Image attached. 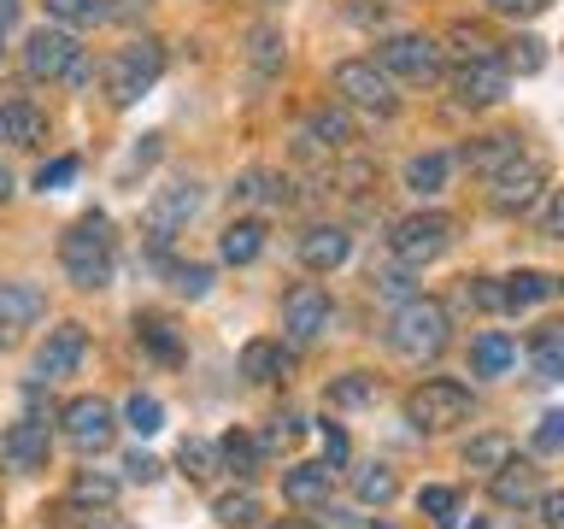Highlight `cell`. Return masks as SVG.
<instances>
[{
  "label": "cell",
  "mask_w": 564,
  "mask_h": 529,
  "mask_svg": "<svg viewBox=\"0 0 564 529\" xmlns=\"http://www.w3.org/2000/svg\"><path fill=\"white\" fill-rule=\"evenodd\" d=\"M352 488H359V500L365 506H388V500H394V471H388V465H365L359 471V483H352Z\"/></svg>",
  "instance_id": "35"
},
{
  "label": "cell",
  "mask_w": 564,
  "mask_h": 529,
  "mask_svg": "<svg viewBox=\"0 0 564 529\" xmlns=\"http://www.w3.org/2000/svg\"><path fill=\"white\" fill-rule=\"evenodd\" d=\"M417 511H423L430 523H453L458 494H453V488H423V494H417Z\"/></svg>",
  "instance_id": "41"
},
{
  "label": "cell",
  "mask_w": 564,
  "mask_h": 529,
  "mask_svg": "<svg viewBox=\"0 0 564 529\" xmlns=\"http://www.w3.org/2000/svg\"><path fill=\"white\" fill-rule=\"evenodd\" d=\"M271 529H306V523H271Z\"/></svg>",
  "instance_id": "59"
},
{
  "label": "cell",
  "mask_w": 564,
  "mask_h": 529,
  "mask_svg": "<svg viewBox=\"0 0 564 529\" xmlns=\"http://www.w3.org/2000/svg\"><path fill=\"white\" fill-rule=\"evenodd\" d=\"M83 529H135L130 518H118V511L112 506H95V511H88V523Z\"/></svg>",
  "instance_id": "54"
},
{
  "label": "cell",
  "mask_w": 564,
  "mask_h": 529,
  "mask_svg": "<svg viewBox=\"0 0 564 529\" xmlns=\"http://www.w3.org/2000/svg\"><path fill=\"white\" fill-rule=\"evenodd\" d=\"M506 88H511V71L494 53L453 65V100L458 106H494V100H506Z\"/></svg>",
  "instance_id": "9"
},
{
  "label": "cell",
  "mask_w": 564,
  "mask_h": 529,
  "mask_svg": "<svg viewBox=\"0 0 564 529\" xmlns=\"http://www.w3.org/2000/svg\"><path fill=\"white\" fill-rule=\"evenodd\" d=\"M529 359H535L541 382H558L564 377V324H541L535 342H529Z\"/></svg>",
  "instance_id": "26"
},
{
  "label": "cell",
  "mask_w": 564,
  "mask_h": 529,
  "mask_svg": "<svg viewBox=\"0 0 564 529\" xmlns=\"http://www.w3.org/2000/svg\"><path fill=\"white\" fill-rule=\"evenodd\" d=\"M59 264H65V277L77 282V289H106L112 282V224L100 218V212H88V218H77L65 229V241H59Z\"/></svg>",
  "instance_id": "2"
},
{
  "label": "cell",
  "mask_w": 564,
  "mask_h": 529,
  "mask_svg": "<svg viewBox=\"0 0 564 529\" xmlns=\"http://www.w3.org/2000/svg\"><path fill=\"white\" fill-rule=\"evenodd\" d=\"M83 353H88V335H83V324H59L42 342V353H35V377H47V382H59V377H70V370L83 365Z\"/></svg>",
  "instance_id": "15"
},
{
  "label": "cell",
  "mask_w": 564,
  "mask_h": 529,
  "mask_svg": "<svg viewBox=\"0 0 564 529\" xmlns=\"http://www.w3.org/2000/svg\"><path fill=\"white\" fill-rule=\"evenodd\" d=\"M123 418H130V430H135V435H159V430H165V406H159L153 395H130Z\"/></svg>",
  "instance_id": "36"
},
{
  "label": "cell",
  "mask_w": 564,
  "mask_h": 529,
  "mask_svg": "<svg viewBox=\"0 0 564 529\" xmlns=\"http://www.w3.org/2000/svg\"><path fill=\"white\" fill-rule=\"evenodd\" d=\"M377 400V377H365V370H347V377L329 382V406H370Z\"/></svg>",
  "instance_id": "31"
},
{
  "label": "cell",
  "mask_w": 564,
  "mask_h": 529,
  "mask_svg": "<svg viewBox=\"0 0 564 529\" xmlns=\"http://www.w3.org/2000/svg\"><path fill=\"white\" fill-rule=\"evenodd\" d=\"M453 53L458 60H482V53H494V42H488V30H476V24H453Z\"/></svg>",
  "instance_id": "44"
},
{
  "label": "cell",
  "mask_w": 564,
  "mask_h": 529,
  "mask_svg": "<svg viewBox=\"0 0 564 529\" xmlns=\"http://www.w3.org/2000/svg\"><path fill=\"white\" fill-rule=\"evenodd\" d=\"M176 294H188V300H200L212 289V264H176Z\"/></svg>",
  "instance_id": "45"
},
{
  "label": "cell",
  "mask_w": 564,
  "mask_h": 529,
  "mask_svg": "<svg viewBox=\"0 0 564 529\" xmlns=\"http://www.w3.org/2000/svg\"><path fill=\"white\" fill-rule=\"evenodd\" d=\"M470 365H476V377H506V370L518 365V342H511L506 330H482L470 342Z\"/></svg>",
  "instance_id": "22"
},
{
  "label": "cell",
  "mask_w": 564,
  "mask_h": 529,
  "mask_svg": "<svg viewBox=\"0 0 564 529\" xmlns=\"http://www.w3.org/2000/svg\"><path fill=\"white\" fill-rule=\"evenodd\" d=\"M465 306H476V312H506L500 282H494V277H476V282H465Z\"/></svg>",
  "instance_id": "43"
},
{
  "label": "cell",
  "mask_w": 564,
  "mask_h": 529,
  "mask_svg": "<svg viewBox=\"0 0 564 529\" xmlns=\"http://www.w3.org/2000/svg\"><path fill=\"white\" fill-rule=\"evenodd\" d=\"M47 453H53V435H47V423L42 418H18L7 423V435H0V465L7 471H42L47 465Z\"/></svg>",
  "instance_id": "13"
},
{
  "label": "cell",
  "mask_w": 564,
  "mask_h": 529,
  "mask_svg": "<svg viewBox=\"0 0 564 529\" xmlns=\"http://www.w3.org/2000/svg\"><path fill=\"white\" fill-rule=\"evenodd\" d=\"M377 65L400 83H435L441 77V42H430V35H388L377 47Z\"/></svg>",
  "instance_id": "7"
},
{
  "label": "cell",
  "mask_w": 564,
  "mask_h": 529,
  "mask_svg": "<svg viewBox=\"0 0 564 529\" xmlns=\"http://www.w3.org/2000/svg\"><path fill=\"white\" fill-rule=\"evenodd\" d=\"M276 176L271 171H247L241 183H236V201H247V206H259V201H282V188H271Z\"/></svg>",
  "instance_id": "42"
},
{
  "label": "cell",
  "mask_w": 564,
  "mask_h": 529,
  "mask_svg": "<svg viewBox=\"0 0 564 529\" xmlns=\"http://www.w3.org/2000/svg\"><path fill=\"white\" fill-rule=\"evenodd\" d=\"M488 183H494V206H500V212H529L546 194V165H541V159H529V153H518L506 171H494Z\"/></svg>",
  "instance_id": "10"
},
{
  "label": "cell",
  "mask_w": 564,
  "mask_h": 529,
  "mask_svg": "<svg viewBox=\"0 0 564 529\" xmlns=\"http://www.w3.org/2000/svg\"><path fill=\"white\" fill-rule=\"evenodd\" d=\"M70 176H77V159H47V165L35 171V188H42V194H53V188H65Z\"/></svg>",
  "instance_id": "46"
},
{
  "label": "cell",
  "mask_w": 564,
  "mask_h": 529,
  "mask_svg": "<svg viewBox=\"0 0 564 529\" xmlns=\"http://www.w3.org/2000/svg\"><path fill=\"white\" fill-rule=\"evenodd\" d=\"M77 35H70V30H59V24H42V30H35L30 35V42H24V71H30V77L35 83H53V77H65V71H70V60H77Z\"/></svg>",
  "instance_id": "11"
},
{
  "label": "cell",
  "mask_w": 564,
  "mask_h": 529,
  "mask_svg": "<svg viewBox=\"0 0 564 529\" xmlns=\"http://www.w3.org/2000/svg\"><path fill=\"white\" fill-rule=\"evenodd\" d=\"M218 458H224V465L236 471V476H253V458H259V447H253L247 435H224V441H218Z\"/></svg>",
  "instance_id": "40"
},
{
  "label": "cell",
  "mask_w": 564,
  "mask_h": 529,
  "mask_svg": "<svg viewBox=\"0 0 564 529\" xmlns=\"http://www.w3.org/2000/svg\"><path fill=\"white\" fill-rule=\"evenodd\" d=\"M218 253L229 264H253L264 253V218H236L224 229V241H218Z\"/></svg>",
  "instance_id": "25"
},
{
  "label": "cell",
  "mask_w": 564,
  "mask_h": 529,
  "mask_svg": "<svg viewBox=\"0 0 564 529\" xmlns=\"http://www.w3.org/2000/svg\"><path fill=\"white\" fill-rule=\"evenodd\" d=\"M377 294H388V300H412V277H405V264H400V271H377Z\"/></svg>",
  "instance_id": "48"
},
{
  "label": "cell",
  "mask_w": 564,
  "mask_h": 529,
  "mask_svg": "<svg viewBox=\"0 0 564 529\" xmlns=\"http://www.w3.org/2000/svg\"><path fill=\"white\" fill-rule=\"evenodd\" d=\"M135 335H141V347H148L153 359H165V365L183 359V342H176V330L165 324V317H135Z\"/></svg>",
  "instance_id": "30"
},
{
  "label": "cell",
  "mask_w": 564,
  "mask_h": 529,
  "mask_svg": "<svg viewBox=\"0 0 564 529\" xmlns=\"http://www.w3.org/2000/svg\"><path fill=\"white\" fill-rule=\"evenodd\" d=\"M42 7L59 30H88V24L106 18V0H42Z\"/></svg>",
  "instance_id": "29"
},
{
  "label": "cell",
  "mask_w": 564,
  "mask_h": 529,
  "mask_svg": "<svg viewBox=\"0 0 564 529\" xmlns=\"http://www.w3.org/2000/svg\"><path fill=\"white\" fill-rule=\"evenodd\" d=\"M564 229V206H558V194L546 188V206H541V236H558Z\"/></svg>",
  "instance_id": "51"
},
{
  "label": "cell",
  "mask_w": 564,
  "mask_h": 529,
  "mask_svg": "<svg viewBox=\"0 0 564 529\" xmlns=\"http://www.w3.org/2000/svg\"><path fill=\"white\" fill-rule=\"evenodd\" d=\"M506 71H523V77H535V71L546 65V47L535 42V35H523V42H511V53L500 60Z\"/></svg>",
  "instance_id": "39"
},
{
  "label": "cell",
  "mask_w": 564,
  "mask_h": 529,
  "mask_svg": "<svg viewBox=\"0 0 564 529\" xmlns=\"http://www.w3.org/2000/svg\"><path fill=\"white\" fill-rule=\"evenodd\" d=\"M18 24V0H0V30H12Z\"/></svg>",
  "instance_id": "57"
},
{
  "label": "cell",
  "mask_w": 564,
  "mask_h": 529,
  "mask_svg": "<svg viewBox=\"0 0 564 529\" xmlns=\"http://www.w3.org/2000/svg\"><path fill=\"white\" fill-rule=\"evenodd\" d=\"M494 500H500V506H529V500H541V471L529 465V458H506V465L494 471Z\"/></svg>",
  "instance_id": "20"
},
{
  "label": "cell",
  "mask_w": 564,
  "mask_h": 529,
  "mask_svg": "<svg viewBox=\"0 0 564 529\" xmlns=\"http://www.w3.org/2000/svg\"><path fill=\"white\" fill-rule=\"evenodd\" d=\"M329 83L341 95V106H359V112H377V118L394 112V77L377 60H341Z\"/></svg>",
  "instance_id": "6"
},
{
  "label": "cell",
  "mask_w": 564,
  "mask_h": 529,
  "mask_svg": "<svg viewBox=\"0 0 564 529\" xmlns=\"http://www.w3.org/2000/svg\"><path fill=\"white\" fill-rule=\"evenodd\" d=\"M300 435V418H271V435H264V447H289Z\"/></svg>",
  "instance_id": "52"
},
{
  "label": "cell",
  "mask_w": 564,
  "mask_h": 529,
  "mask_svg": "<svg viewBox=\"0 0 564 529\" xmlns=\"http://www.w3.org/2000/svg\"><path fill=\"white\" fill-rule=\"evenodd\" d=\"M247 60H253L259 71H282V35L271 24H253L247 30Z\"/></svg>",
  "instance_id": "32"
},
{
  "label": "cell",
  "mask_w": 564,
  "mask_h": 529,
  "mask_svg": "<svg viewBox=\"0 0 564 529\" xmlns=\"http://www.w3.org/2000/svg\"><path fill=\"white\" fill-rule=\"evenodd\" d=\"M65 435H70V447H83V453H106V447H112V435H118L112 406L95 400V395L70 400L65 406Z\"/></svg>",
  "instance_id": "12"
},
{
  "label": "cell",
  "mask_w": 564,
  "mask_h": 529,
  "mask_svg": "<svg viewBox=\"0 0 564 529\" xmlns=\"http://www.w3.org/2000/svg\"><path fill=\"white\" fill-rule=\"evenodd\" d=\"M123 471H130L135 483H159V471H165V465H159V458H148V453H130V458H123Z\"/></svg>",
  "instance_id": "50"
},
{
  "label": "cell",
  "mask_w": 564,
  "mask_h": 529,
  "mask_svg": "<svg viewBox=\"0 0 564 529\" xmlns=\"http://www.w3.org/2000/svg\"><path fill=\"white\" fill-rule=\"evenodd\" d=\"M494 12H506V18H541L546 7H553V0H488Z\"/></svg>",
  "instance_id": "49"
},
{
  "label": "cell",
  "mask_w": 564,
  "mask_h": 529,
  "mask_svg": "<svg viewBox=\"0 0 564 529\" xmlns=\"http://www.w3.org/2000/svg\"><path fill=\"white\" fill-rule=\"evenodd\" d=\"M282 330H289L294 347H312L329 330V294L317 282H294L289 300H282Z\"/></svg>",
  "instance_id": "8"
},
{
  "label": "cell",
  "mask_w": 564,
  "mask_h": 529,
  "mask_svg": "<svg viewBox=\"0 0 564 529\" xmlns=\"http://www.w3.org/2000/svg\"><path fill=\"white\" fill-rule=\"evenodd\" d=\"M476 529H482V523H476Z\"/></svg>",
  "instance_id": "60"
},
{
  "label": "cell",
  "mask_w": 564,
  "mask_h": 529,
  "mask_svg": "<svg viewBox=\"0 0 564 529\" xmlns=\"http://www.w3.org/2000/svg\"><path fill=\"white\" fill-rule=\"evenodd\" d=\"M535 447H541V453H558V447H564V412H546V418H541Z\"/></svg>",
  "instance_id": "47"
},
{
  "label": "cell",
  "mask_w": 564,
  "mask_h": 529,
  "mask_svg": "<svg viewBox=\"0 0 564 529\" xmlns=\"http://www.w3.org/2000/svg\"><path fill=\"white\" fill-rule=\"evenodd\" d=\"M47 312V300L35 282H0V330H30Z\"/></svg>",
  "instance_id": "21"
},
{
  "label": "cell",
  "mask_w": 564,
  "mask_h": 529,
  "mask_svg": "<svg viewBox=\"0 0 564 529\" xmlns=\"http://www.w3.org/2000/svg\"><path fill=\"white\" fill-rule=\"evenodd\" d=\"M253 518H259V500H253V494H224V500H218V523L224 529H253Z\"/></svg>",
  "instance_id": "37"
},
{
  "label": "cell",
  "mask_w": 564,
  "mask_h": 529,
  "mask_svg": "<svg viewBox=\"0 0 564 529\" xmlns=\"http://www.w3.org/2000/svg\"><path fill=\"white\" fill-rule=\"evenodd\" d=\"M447 335H453L447 306H441V300H423V294L400 300L394 317H388V347H394L400 359H412V365L435 359V353L447 347Z\"/></svg>",
  "instance_id": "1"
},
{
  "label": "cell",
  "mask_w": 564,
  "mask_h": 529,
  "mask_svg": "<svg viewBox=\"0 0 564 529\" xmlns=\"http://www.w3.org/2000/svg\"><path fill=\"white\" fill-rule=\"evenodd\" d=\"M148 7H153V0H118L112 12H118V18H135V12H148Z\"/></svg>",
  "instance_id": "56"
},
{
  "label": "cell",
  "mask_w": 564,
  "mask_h": 529,
  "mask_svg": "<svg viewBox=\"0 0 564 529\" xmlns=\"http://www.w3.org/2000/svg\"><path fill=\"white\" fill-rule=\"evenodd\" d=\"M324 453H329L324 465H341V458H347V435L335 430V423H329V430H324Z\"/></svg>",
  "instance_id": "55"
},
{
  "label": "cell",
  "mask_w": 564,
  "mask_h": 529,
  "mask_svg": "<svg viewBox=\"0 0 564 529\" xmlns=\"http://www.w3.org/2000/svg\"><path fill=\"white\" fill-rule=\"evenodd\" d=\"M282 370H289V353H282V342H247V347H241V377H247V382H276Z\"/></svg>",
  "instance_id": "27"
},
{
  "label": "cell",
  "mask_w": 564,
  "mask_h": 529,
  "mask_svg": "<svg viewBox=\"0 0 564 529\" xmlns=\"http://www.w3.org/2000/svg\"><path fill=\"white\" fill-rule=\"evenodd\" d=\"M506 458H511V441L506 435H476L470 447H465V465L470 471H500Z\"/></svg>",
  "instance_id": "34"
},
{
  "label": "cell",
  "mask_w": 564,
  "mask_h": 529,
  "mask_svg": "<svg viewBox=\"0 0 564 529\" xmlns=\"http://www.w3.org/2000/svg\"><path fill=\"white\" fill-rule=\"evenodd\" d=\"M388 247H394V259L405 264V271H423V264H435L453 247V218L447 212H412V218L394 224Z\"/></svg>",
  "instance_id": "4"
},
{
  "label": "cell",
  "mask_w": 564,
  "mask_h": 529,
  "mask_svg": "<svg viewBox=\"0 0 564 529\" xmlns=\"http://www.w3.org/2000/svg\"><path fill=\"white\" fill-rule=\"evenodd\" d=\"M500 294H506V312H523V306H541V300H553V294H558V277H546V271H518V277L500 282Z\"/></svg>",
  "instance_id": "24"
},
{
  "label": "cell",
  "mask_w": 564,
  "mask_h": 529,
  "mask_svg": "<svg viewBox=\"0 0 564 529\" xmlns=\"http://www.w3.org/2000/svg\"><path fill=\"white\" fill-rule=\"evenodd\" d=\"M447 171H453L447 153H417L412 165H405V188L412 194H441L447 188Z\"/></svg>",
  "instance_id": "28"
},
{
  "label": "cell",
  "mask_w": 564,
  "mask_h": 529,
  "mask_svg": "<svg viewBox=\"0 0 564 529\" xmlns=\"http://www.w3.org/2000/svg\"><path fill=\"white\" fill-rule=\"evenodd\" d=\"M70 500H77V506H112L118 500V483H112V476H100V471H77Z\"/></svg>",
  "instance_id": "33"
},
{
  "label": "cell",
  "mask_w": 564,
  "mask_h": 529,
  "mask_svg": "<svg viewBox=\"0 0 564 529\" xmlns=\"http://www.w3.org/2000/svg\"><path fill=\"white\" fill-rule=\"evenodd\" d=\"M335 488V465H289L282 471V500L294 506H324Z\"/></svg>",
  "instance_id": "18"
},
{
  "label": "cell",
  "mask_w": 564,
  "mask_h": 529,
  "mask_svg": "<svg viewBox=\"0 0 564 529\" xmlns=\"http://www.w3.org/2000/svg\"><path fill=\"white\" fill-rule=\"evenodd\" d=\"M194 212H200V183H171V188H159L153 201H148V236L153 241H171L176 229H183Z\"/></svg>",
  "instance_id": "14"
},
{
  "label": "cell",
  "mask_w": 564,
  "mask_h": 529,
  "mask_svg": "<svg viewBox=\"0 0 564 529\" xmlns=\"http://www.w3.org/2000/svg\"><path fill=\"white\" fill-rule=\"evenodd\" d=\"M306 141H317V148H352L359 141V130H352V112L347 106H317V112L306 118Z\"/></svg>",
  "instance_id": "23"
},
{
  "label": "cell",
  "mask_w": 564,
  "mask_h": 529,
  "mask_svg": "<svg viewBox=\"0 0 564 529\" xmlns=\"http://www.w3.org/2000/svg\"><path fill=\"white\" fill-rule=\"evenodd\" d=\"M518 153H523L518 130H494V136H476L470 148H465V165H470L476 176H494V171H506Z\"/></svg>",
  "instance_id": "19"
},
{
  "label": "cell",
  "mask_w": 564,
  "mask_h": 529,
  "mask_svg": "<svg viewBox=\"0 0 564 529\" xmlns=\"http://www.w3.org/2000/svg\"><path fill=\"white\" fill-rule=\"evenodd\" d=\"M347 253H352V241L341 224H312L300 236V264L306 271H335V264H347Z\"/></svg>",
  "instance_id": "16"
},
{
  "label": "cell",
  "mask_w": 564,
  "mask_h": 529,
  "mask_svg": "<svg viewBox=\"0 0 564 529\" xmlns=\"http://www.w3.org/2000/svg\"><path fill=\"white\" fill-rule=\"evenodd\" d=\"M7 194H12V171L0 165V206H7Z\"/></svg>",
  "instance_id": "58"
},
{
  "label": "cell",
  "mask_w": 564,
  "mask_h": 529,
  "mask_svg": "<svg viewBox=\"0 0 564 529\" xmlns=\"http://www.w3.org/2000/svg\"><path fill=\"white\" fill-rule=\"evenodd\" d=\"M212 458H218L212 441H183V447H176V465H183L194 483H206V476H212Z\"/></svg>",
  "instance_id": "38"
},
{
  "label": "cell",
  "mask_w": 564,
  "mask_h": 529,
  "mask_svg": "<svg viewBox=\"0 0 564 529\" xmlns=\"http://www.w3.org/2000/svg\"><path fill=\"white\" fill-rule=\"evenodd\" d=\"M159 71H165V47H159L153 35H141V42L112 53V65H106V95H112V106H135L159 83Z\"/></svg>",
  "instance_id": "3"
},
{
  "label": "cell",
  "mask_w": 564,
  "mask_h": 529,
  "mask_svg": "<svg viewBox=\"0 0 564 529\" xmlns=\"http://www.w3.org/2000/svg\"><path fill=\"white\" fill-rule=\"evenodd\" d=\"M541 518H546V529H564V494L541 488Z\"/></svg>",
  "instance_id": "53"
},
{
  "label": "cell",
  "mask_w": 564,
  "mask_h": 529,
  "mask_svg": "<svg viewBox=\"0 0 564 529\" xmlns=\"http://www.w3.org/2000/svg\"><path fill=\"white\" fill-rule=\"evenodd\" d=\"M0 141H12V148H35V141H47V112L35 100H7V106H0Z\"/></svg>",
  "instance_id": "17"
},
{
  "label": "cell",
  "mask_w": 564,
  "mask_h": 529,
  "mask_svg": "<svg viewBox=\"0 0 564 529\" xmlns=\"http://www.w3.org/2000/svg\"><path fill=\"white\" fill-rule=\"evenodd\" d=\"M405 418L417 423V430H453V423L470 418V388L453 382V377H430L423 388H412V400H405Z\"/></svg>",
  "instance_id": "5"
}]
</instances>
